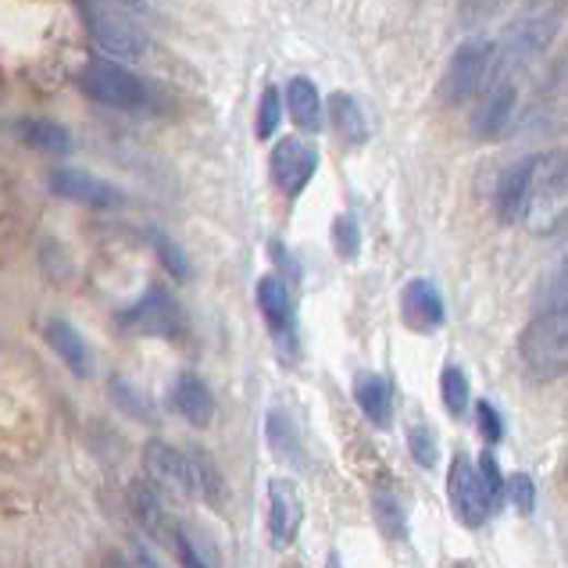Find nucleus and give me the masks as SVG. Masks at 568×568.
<instances>
[{"mask_svg":"<svg viewBox=\"0 0 568 568\" xmlns=\"http://www.w3.org/2000/svg\"><path fill=\"white\" fill-rule=\"evenodd\" d=\"M540 307H568V262L547 276L544 293H540Z\"/></svg>","mask_w":568,"mask_h":568,"instance_id":"nucleus-31","label":"nucleus"},{"mask_svg":"<svg viewBox=\"0 0 568 568\" xmlns=\"http://www.w3.org/2000/svg\"><path fill=\"white\" fill-rule=\"evenodd\" d=\"M494 69V44L490 40H464L455 47L444 69V100L447 105H464L486 86V75Z\"/></svg>","mask_w":568,"mask_h":568,"instance_id":"nucleus-5","label":"nucleus"},{"mask_svg":"<svg viewBox=\"0 0 568 568\" xmlns=\"http://www.w3.org/2000/svg\"><path fill=\"white\" fill-rule=\"evenodd\" d=\"M372 511H376V522L386 536L390 540L404 536V508H400V500L390 494V490H376V497H372Z\"/></svg>","mask_w":568,"mask_h":568,"instance_id":"nucleus-25","label":"nucleus"},{"mask_svg":"<svg viewBox=\"0 0 568 568\" xmlns=\"http://www.w3.org/2000/svg\"><path fill=\"white\" fill-rule=\"evenodd\" d=\"M511 500H515V508L519 511H533V500H536V490H533V480L529 475H515L511 480Z\"/></svg>","mask_w":568,"mask_h":568,"instance_id":"nucleus-36","label":"nucleus"},{"mask_svg":"<svg viewBox=\"0 0 568 568\" xmlns=\"http://www.w3.org/2000/svg\"><path fill=\"white\" fill-rule=\"evenodd\" d=\"M268 447L276 450L279 458H293V461H301L304 458V450H301V436H297L293 430V422L282 415V411H273L268 415Z\"/></svg>","mask_w":568,"mask_h":568,"instance_id":"nucleus-24","label":"nucleus"},{"mask_svg":"<svg viewBox=\"0 0 568 568\" xmlns=\"http://www.w3.org/2000/svg\"><path fill=\"white\" fill-rule=\"evenodd\" d=\"M440 390H444V404H447L450 415H461V411L469 408V379H464V372L458 365L444 368Z\"/></svg>","mask_w":568,"mask_h":568,"instance_id":"nucleus-26","label":"nucleus"},{"mask_svg":"<svg viewBox=\"0 0 568 568\" xmlns=\"http://www.w3.org/2000/svg\"><path fill=\"white\" fill-rule=\"evenodd\" d=\"M75 8H80L86 36L105 58L122 64L147 58L150 36L122 4H114V0H75Z\"/></svg>","mask_w":568,"mask_h":568,"instance_id":"nucleus-2","label":"nucleus"},{"mask_svg":"<svg viewBox=\"0 0 568 568\" xmlns=\"http://www.w3.org/2000/svg\"><path fill=\"white\" fill-rule=\"evenodd\" d=\"M125 326L150 333V337H172V333L179 329V307L161 287H150L136 301V307H129L125 312Z\"/></svg>","mask_w":568,"mask_h":568,"instance_id":"nucleus-12","label":"nucleus"},{"mask_svg":"<svg viewBox=\"0 0 568 568\" xmlns=\"http://www.w3.org/2000/svg\"><path fill=\"white\" fill-rule=\"evenodd\" d=\"M554 36H558V19L554 15H525L522 22H515L500 36V44H494V69L500 72L497 80H508V72L533 64L554 44Z\"/></svg>","mask_w":568,"mask_h":568,"instance_id":"nucleus-4","label":"nucleus"},{"mask_svg":"<svg viewBox=\"0 0 568 568\" xmlns=\"http://www.w3.org/2000/svg\"><path fill=\"white\" fill-rule=\"evenodd\" d=\"M447 497H450V508H455L458 515V522H464L469 529H480L486 522V515H490V494H486V486L480 480V469L458 455L455 461H450V472H447Z\"/></svg>","mask_w":568,"mask_h":568,"instance_id":"nucleus-6","label":"nucleus"},{"mask_svg":"<svg viewBox=\"0 0 568 568\" xmlns=\"http://www.w3.org/2000/svg\"><path fill=\"white\" fill-rule=\"evenodd\" d=\"M540 154H529V158L511 161L505 172L497 179V190H494V208L497 218L505 226L522 222L529 215V201H533V186H536V172H540Z\"/></svg>","mask_w":568,"mask_h":568,"instance_id":"nucleus-7","label":"nucleus"},{"mask_svg":"<svg viewBox=\"0 0 568 568\" xmlns=\"http://www.w3.org/2000/svg\"><path fill=\"white\" fill-rule=\"evenodd\" d=\"M400 312H404V322L419 333H433L444 326L447 307L444 297L436 290L433 279H411L404 293H400Z\"/></svg>","mask_w":568,"mask_h":568,"instance_id":"nucleus-11","label":"nucleus"},{"mask_svg":"<svg viewBox=\"0 0 568 568\" xmlns=\"http://www.w3.org/2000/svg\"><path fill=\"white\" fill-rule=\"evenodd\" d=\"M100 568H133V565H129V561L122 558V554L114 551V554H105V561H100Z\"/></svg>","mask_w":568,"mask_h":568,"instance_id":"nucleus-38","label":"nucleus"},{"mask_svg":"<svg viewBox=\"0 0 568 568\" xmlns=\"http://www.w3.org/2000/svg\"><path fill=\"white\" fill-rule=\"evenodd\" d=\"M47 186L55 197L83 204V208H122L125 204V193L119 186H111L108 179L83 169H55L47 179Z\"/></svg>","mask_w":568,"mask_h":568,"instance_id":"nucleus-8","label":"nucleus"},{"mask_svg":"<svg viewBox=\"0 0 568 568\" xmlns=\"http://www.w3.org/2000/svg\"><path fill=\"white\" fill-rule=\"evenodd\" d=\"M150 237V243L154 247H158V254H161V262H165V268H169L172 276H179V279H186L190 276V265H186V254L176 247V243L165 237V232H158V229H150L147 232Z\"/></svg>","mask_w":568,"mask_h":568,"instance_id":"nucleus-28","label":"nucleus"},{"mask_svg":"<svg viewBox=\"0 0 568 568\" xmlns=\"http://www.w3.org/2000/svg\"><path fill=\"white\" fill-rule=\"evenodd\" d=\"M75 86H80V94L86 100H94V105L125 111V114H150V111H161L165 105L161 89L150 80H144V75L133 72L129 64L111 61L105 55H94L83 64L80 75H75Z\"/></svg>","mask_w":568,"mask_h":568,"instance_id":"nucleus-1","label":"nucleus"},{"mask_svg":"<svg viewBox=\"0 0 568 568\" xmlns=\"http://www.w3.org/2000/svg\"><path fill=\"white\" fill-rule=\"evenodd\" d=\"M129 505H133L140 525H144L150 536L169 533V529H165V508H161V500H158V494H154L150 483H133V486H129Z\"/></svg>","mask_w":568,"mask_h":568,"instance_id":"nucleus-23","label":"nucleus"},{"mask_svg":"<svg viewBox=\"0 0 568 568\" xmlns=\"http://www.w3.org/2000/svg\"><path fill=\"white\" fill-rule=\"evenodd\" d=\"M408 447H411V458H415L422 469H433L436 464V440H433V433L430 430H411L408 433Z\"/></svg>","mask_w":568,"mask_h":568,"instance_id":"nucleus-33","label":"nucleus"},{"mask_svg":"<svg viewBox=\"0 0 568 568\" xmlns=\"http://www.w3.org/2000/svg\"><path fill=\"white\" fill-rule=\"evenodd\" d=\"M136 568H161V561L154 558V554H150L147 547H140V551H136Z\"/></svg>","mask_w":568,"mask_h":568,"instance_id":"nucleus-37","label":"nucleus"},{"mask_svg":"<svg viewBox=\"0 0 568 568\" xmlns=\"http://www.w3.org/2000/svg\"><path fill=\"white\" fill-rule=\"evenodd\" d=\"M268 165H273L276 186L287 193V197H297V193L312 183V176L318 169V150L312 144H304V140L287 136L273 147V161Z\"/></svg>","mask_w":568,"mask_h":568,"instance_id":"nucleus-9","label":"nucleus"},{"mask_svg":"<svg viewBox=\"0 0 568 568\" xmlns=\"http://www.w3.org/2000/svg\"><path fill=\"white\" fill-rule=\"evenodd\" d=\"M304 519V505H301V494L290 480H273L268 483V529L279 544H290L301 529Z\"/></svg>","mask_w":568,"mask_h":568,"instance_id":"nucleus-15","label":"nucleus"},{"mask_svg":"<svg viewBox=\"0 0 568 568\" xmlns=\"http://www.w3.org/2000/svg\"><path fill=\"white\" fill-rule=\"evenodd\" d=\"M519 354L536 379H558L568 372V307H540L522 329Z\"/></svg>","mask_w":568,"mask_h":568,"instance_id":"nucleus-3","label":"nucleus"},{"mask_svg":"<svg viewBox=\"0 0 568 568\" xmlns=\"http://www.w3.org/2000/svg\"><path fill=\"white\" fill-rule=\"evenodd\" d=\"M144 464L154 483H161L165 490H176V494H193L190 486V455L165 440H150L144 447Z\"/></svg>","mask_w":568,"mask_h":568,"instance_id":"nucleus-13","label":"nucleus"},{"mask_svg":"<svg viewBox=\"0 0 568 568\" xmlns=\"http://www.w3.org/2000/svg\"><path fill=\"white\" fill-rule=\"evenodd\" d=\"M475 419H480V433L486 436L490 444H497L505 436V422H500V411L490 404V400H480L475 404Z\"/></svg>","mask_w":568,"mask_h":568,"instance_id":"nucleus-34","label":"nucleus"},{"mask_svg":"<svg viewBox=\"0 0 568 568\" xmlns=\"http://www.w3.org/2000/svg\"><path fill=\"white\" fill-rule=\"evenodd\" d=\"M515 108H519V89H515V83L494 80V86H490L486 97L480 100V108L472 111V133L480 140L505 136L515 119Z\"/></svg>","mask_w":568,"mask_h":568,"instance_id":"nucleus-10","label":"nucleus"},{"mask_svg":"<svg viewBox=\"0 0 568 568\" xmlns=\"http://www.w3.org/2000/svg\"><path fill=\"white\" fill-rule=\"evenodd\" d=\"M329 119L333 125H337V133L343 144H365L368 140V119L365 111H361V105L351 97V94H333L329 97Z\"/></svg>","mask_w":568,"mask_h":568,"instance_id":"nucleus-20","label":"nucleus"},{"mask_svg":"<svg viewBox=\"0 0 568 568\" xmlns=\"http://www.w3.org/2000/svg\"><path fill=\"white\" fill-rule=\"evenodd\" d=\"M505 4H508V0H461L458 19H461L464 29H475V25H483V22L494 19Z\"/></svg>","mask_w":568,"mask_h":568,"instance_id":"nucleus-29","label":"nucleus"},{"mask_svg":"<svg viewBox=\"0 0 568 568\" xmlns=\"http://www.w3.org/2000/svg\"><path fill=\"white\" fill-rule=\"evenodd\" d=\"M47 343L55 347V354L64 361V368H69L72 376H80V379L94 376V368H97L94 351H89L83 333L75 329L69 318H50L47 322Z\"/></svg>","mask_w":568,"mask_h":568,"instance_id":"nucleus-14","label":"nucleus"},{"mask_svg":"<svg viewBox=\"0 0 568 568\" xmlns=\"http://www.w3.org/2000/svg\"><path fill=\"white\" fill-rule=\"evenodd\" d=\"M257 307H262V315L268 318V326L273 329H282L290 322V290L287 282L279 276H262L257 279Z\"/></svg>","mask_w":568,"mask_h":568,"instance_id":"nucleus-22","label":"nucleus"},{"mask_svg":"<svg viewBox=\"0 0 568 568\" xmlns=\"http://www.w3.org/2000/svg\"><path fill=\"white\" fill-rule=\"evenodd\" d=\"M279 122H282V100H279L276 89L268 86L265 94H262V105H257V122H254L257 140H273Z\"/></svg>","mask_w":568,"mask_h":568,"instance_id":"nucleus-27","label":"nucleus"},{"mask_svg":"<svg viewBox=\"0 0 568 568\" xmlns=\"http://www.w3.org/2000/svg\"><path fill=\"white\" fill-rule=\"evenodd\" d=\"M172 544H176V554H179V565L183 568H212L208 558H204L201 544L193 540L186 529H172Z\"/></svg>","mask_w":568,"mask_h":568,"instance_id":"nucleus-32","label":"nucleus"},{"mask_svg":"<svg viewBox=\"0 0 568 568\" xmlns=\"http://www.w3.org/2000/svg\"><path fill=\"white\" fill-rule=\"evenodd\" d=\"M282 100H287V111L297 122V129H304V133H318L322 119H326V105H322L318 86L307 80V75H293V80L287 83Z\"/></svg>","mask_w":568,"mask_h":568,"instance_id":"nucleus-16","label":"nucleus"},{"mask_svg":"<svg viewBox=\"0 0 568 568\" xmlns=\"http://www.w3.org/2000/svg\"><path fill=\"white\" fill-rule=\"evenodd\" d=\"M480 480L486 486L490 500H497L500 494H505V475H500V464L490 450H483V458H480Z\"/></svg>","mask_w":568,"mask_h":568,"instance_id":"nucleus-35","label":"nucleus"},{"mask_svg":"<svg viewBox=\"0 0 568 568\" xmlns=\"http://www.w3.org/2000/svg\"><path fill=\"white\" fill-rule=\"evenodd\" d=\"M333 247H337L340 257H358L361 237H358V222L351 215H340L337 222H333Z\"/></svg>","mask_w":568,"mask_h":568,"instance_id":"nucleus-30","label":"nucleus"},{"mask_svg":"<svg viewBox=\"0 0 568 568\" xmlns=\"http://www.w3.org/2000/svg\"><path fill=\"white\" fill-rule=\"evenodd\" d=\"M11 133L19 136V144L44 150V154H69L72 150V133L55 119H36V114H29V119H15Z\"/></svg>","mask_w":568,"mask_h":568,"instance_id":"nucleus-18","label":"nucleus"},{"mask_svg":"<svg viewBox=\"0 0 568 568\" xmlns=\"http://www.w3.org/2000/svg\"><path fill=\"white\" fill-rule=\"evenodd\" d=\"M190 486H193V497L208 500V505H222L226 483L204 450H190Z\"/></svg>","mask_w":568,"mask_h":568,"instance_id":"nucleus-21","label":"nucleus"},{"mask_svg":"<svg viewBox=\"0 0 568 568\" xmlns=\"http://www.w3.org/2000/svg\"><path fill=\"white\" fill-rule=\"evenodd\" d=\"M172 404H176L179 415H183L190 425H197V430L215 419V397L208 390V383H204L201 376H193V372H183V376L176 379Z\"/></svg>","mask_w":568,"mask_h":568,"instance_id":"nucleus-17","label":"nucleus"},{"mask_svg":"<svg viewBox=\"0 0 568 568\" xmlns=\"http://www.w3.org/2000/svg\"><path fill=\"white\" fill-rule=\"evenodd\" d=\"M354 397L372 425L386 430V425L394 422V394H390V383L383 376H361L354 383Z\"/></svg>","mask_w":568,"mask_h":568,"instance_id":"nucleus-19","label":"nucleus"}]
</instances>
